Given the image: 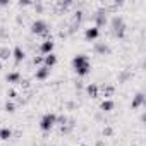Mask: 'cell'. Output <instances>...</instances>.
<instances>
[{
	"label": "cell",
	"instance_id": "d6986e66",
	"mask_svg": "<svg viewBox=\"0 0 146 146\" xmlns=\"http://www.w3.org/2000/svg\"><path fill=\"white\" fill-rule=\"evenodd\" d=\"M129 78H131V72H129V70H124L122 74L119 76V83H125V81H127Z\"/></svg>",
	"mask_w": 146,
	"mask_h": 146
},
{
	"label": "cell",
	"instance_id": "e0dca14e",
	"mask_svg": "<svg viewBox=\"0 0 146 146\" xmlns=\"http://www.w3.org/2000/svg\"><path fill=\"white\" fill-rule=\"evenodd\" d=\"M11 55H12V52L9 48H0V58H2V60H7Z\"/></svg>",
	"mask_w": 146,
	"mask_h": 146
},
{
	"label": "cell",
	"instance_id": "7a4b0ae2",
	"mask_svg": "<svg viewBox=\"0 0 146 146\" xmlns=\"http://www.w3.org/2000/svg\"><path fill=\"white\" fill-rule=\"evenodd\" d=\"M112 33H113L115 38H122V36H124V33H125V24H124L122 17L117 16V17L112 19Z\"/></svg>",
	"mask_w": 146,
	"mask_h": 146
},
{
	"label": "cell",
	"instance_id": "2e32d148",
	"mask_svg": "<svg viewBox=\"0 0 146 146\" xmlns=\"http://www.w3.org/2000/svg\"><path fill=\"white\" fill-rule=\"evenodd\" d=\"M11 136H12V131L11 129H7V127L0 129V139H9Z\"/></svg>",
	"mask_w": 146,
	"mask_h": 146
},
{
	"label": "cell",
	"instance_id": "9c48e42d",
	"mask_svg": "<svg viewBox=\"0 0 146 146\" xmlns=\"http://www.w3.org/2000/svg\"><path fill=\"white\" fill-rule=\"evenodd\" d=\"M143 103H144V95H143V93H137V95L134 96V100H132L131 107H132V108H139Z\"/></svg>",
	"mask_w": 146,
	"mask_h": 146
},
{
	"label": "cell",
	"instance_id": "cb8c5ba5",
	"mask_svg": "<svg viewBox=\"0 0 146 146\" xmlns=\"http://www.w3.org/2000/svg\"><path fill=\"white\" fill-rule=\"evenodd\" d=\"M14 96H16V91H14V90H11V91H9V98H14Z\"/></svg>",
	"mask_w": 146,
	"mask_h": 146
},
{
	"label": "cell",
	"instance_id": "5bb4252c",
	"mask_svg": "<svg viewBox=\"0 0 146 146\" xmlns=\"http://www.w3.org/2000/svg\"><path fill=\"white\" fill-rule=\"evenodd\" d=\"M103 24H107V16H105V12H98L96 14V26L100 28Z\"/></svg>",
	"mask_w": 146,
	"mask_h": 146
},
{
	"label": "cell",
	"instance_id": "8992f818",
	"mask_svg": "<svg viewBox=\"0 0 146 146\" xmlns=\"http://www.w3.org/2000/svg\"><path fill=\"white\" fill-rule=\"evenodd\" d=\"M40 50H41V53H45V55L52 53V50H53V41H52V40H45V41L41 43Z\"/></svg>",
	"mask_w": 146,
	"mask_h": 146
},
{
	"label": "cell",
	"instance_id": "ba28073f",
	"mask_svg": "<svg viewBox=\"0 0 146 146\" xmlns=\"http://www.w3.org/2000/svg\"><path fill=\"white\" fill-rule=\"evenodd\" d=\"M48 74H50V69L43 65V67H40V69L36 70V79L43 81V79H46V78H48Z\"/></svg>",
	"mask_w": 146,
	"mask_h": 146
},
{
	"label": "cell",
	"instance_id": "6da1fadb",
	"mask_svg": "<svg viewBox=\"0 0 146 146\" xmlns=\"http://www.w3.org/2000/svg\"><path fill=\"white\" fill-rule=\"evenodd\" d=\"M72 67H74V70L79 76H86L91 70V64H90V58L86 55H76L72 58Z\"/></svg>",
	"mask_w": 146,
	"mask_h": 146
},
{
	"label": "cell",
	"instance_id": "4fadbf2b",
	"mask_svg": "<svg viewBox=\"0 0 146 146\" xmlns=\"http://www.w3.org/2000/svg\"><path fill=\"white\" fill-rule=\"evenodd\" d=\"M113 107H115V105H113V102H110V100H105V102H102V105H100V110H102V112H110Z\"/></svg>",
	"mask_w": 146,
	"mask_h": 146
},
{
	"label": "cell",
	"instance_id": "8fae6325",
	"mask_svg": "<svg viewBox=\"0 0 146 146\" xmlns=\"http://www.w3.org/2000/svg\"><path fill=\"white\" fill-rule=\"evenodd\" d=\"M86 93H88L91 98H96L98 93H100V88H98L96 84H88V86H86Z\"/></svg>",
	"mask_w": 146,
	"mask_h": 146
},
{
	"label": "cell",
	"instance_id": "ac0fdd59",
	"mask_svg": "<svg viewBox=\"0 0 146 146\" xmlns=\"http://www.w3.org/2000/svg\"><path fill=\"white\" fill-rule=\"evenodd\" d=\"M19 72H11V74H7V81L9 83H17L19 81Z\"/></svg>",
	"mask_w": 146,
	"mask_h": 146
},
{
	"label": "cell",
	"instance_id": "30bf717a",
	"mask_svg": "<svg viewBox=\"0 0 146 146\" xmlns=\"http://www.w3.org/2000/svg\"><path fill=\"white\" fill-rule=\"evenodd\" d=\"M95 52L105 55V53H110V46L105 45V43H96V45H95Z\"/></svg>",
	"mask_w": 146,
	"mask_h": 146
},
{
	"label": "cell",
	"instance_id": "ffe728a7",
	"mask_svg": "<svg viewBox=\"0 0 146 146\" xmlns=\"http://www.w3.org/2000/svg\"><path fill=\"white\" fill-rule=\"evenodd\" d=\"M112 134H113V129H112V127H110V125H108V127H105V129H103V136H105V137H110V136H112Z\"/></svg>",
	"mask_w": 146,
	"mask_h": 146
},
{
	"label": "cell",
	"instance_id": "7402d4cb",
	"mask_svg": "<svg viewBox=\"0 0 146 146\" xmlns=\"http://www.w3.org/2000/svg\"><path fill=\"white\" fill-rule=\"evenodd\" d=\"M33 64H35V65H40V64H43V57H40V55H36V57L33 58Z\"/></svg>",
	"mask_w": 146,
	"mask_h": 146
},
{
	"label": "cell",
	"instance_id": "d4e9b609",
	"mask_svg": "<svg viewBox=\"0 0 146 146\" xmlns=\"http://www.w3.org/2000/svg\"><path fill=\"white\" fill-rule=\"evenodd\" d=\"M96 146H103V141H98V143H96Z\"/></svg>",
	"mask_w": 146,
	"mask_h": 146
},
{
	"label": "cell",
	"instance_id": "277c9868",
	"mask_svg": "<svg viewBox=\"0 0 146 146\" xmlns=\"http://www.w3.org/2000/svg\"><path fill=\"white\" fill-rule=\"evenodd\" d=\"M31 31L35 35H43L45 38H48V26H46L45 21H35L33 26H31ZM48 40H52V38H48Z\"/></svg>",
	"mask_w": 146,
	"mask_h": 146
},
{
	"label": "cell",
	"instance_id": "3957f363",
	"mask_svg": "<svg viewBox=\"0 0 146 146\" xmlns=\"http://www.w3.org/2000/svg\"><path fill=\"white\" fill-rule=\"evenodd\" d=\"M55 124H57V115H55V113H46V115H43L41 120H40L41 131H50Z\"/></svg>",
	"mask_w": 146,
	"mask_h": 146
},
{
	"label": "cell",
	"instance_id": "9a60e30c",
	"mask_svg": "<svg viewBox=\"0 0 146 146\" xmlns=\"http://www.w3.org/2000/svg\"><path fill=\"white\" fill-rule=\"evenodd\" d=\"M113 90H115V88H113V86H108V84H107V86H105V84L102 86V91H103V96H105V98H110V96L113 95Z\"/></svg>",
	"mask_w": 146,
	"mask_h": 146
},
{
	"label": "cell",
	"instance_id": "52a82bcc",
	"mask_svg": "<svg viewBox=\"0 0 146 146\" xmlns=\"http://www.w3.org/2000/svg\"><path fill=\"white\" fill-rule=\"evenodd\" d=\"M43 62H45V67L52 69V67L57 64V57H55L53 53H48V55H45V57H43Z\"/></svg>",
	"mask_w": 146,
	"mask_h": 146
},
{
	"label": "cell",
	"instance_id": "4316f807",
	"mask_svg": "<svg viewBox=\"0 0 146 146\" xmlns=\"http://www.w3.org/2000/svg\"><path fill=\"white\" fill-rule=\"evenodd\" d=\"M81 146H88V144H81Z\"/></svg>",
	"mask_w": 146,
	"mask_h": 146
},
{
	"label": "cell",
	"instance_id": "5b68a950",
	"mask_svg": "<svg viewBox=\"0 0 146 146\" xmlns=\"http://www.w3.org/2000/svg\"><path fill=\"white\" fill-rule=\"evenodd\" d=\"M98 35H100L98 28H88L86 33H84V38H86V41H93V40L98 38Z\"/></svg>",
	"mask_w": 146,
	"mask_h": 146
},
{
	"label": "cell",
	"instance_id": "603a6c76",
	"mask_svg": "<svg viewBox=\"0 0 146 146\" xmlns=\"http://www.w3.org/2000/svg\"><path fill=\"white\" fill-rule=\"evenodd\" d=\"M14 108H16V107H14L12 102H7V103H5V110H7V112H14Z\"/></svg>",
	"mask_w": 146,
	"mask_h": 146
},
{
	"label": "cell",
	"instance_id": "484cf974",
	"mask_svg": "<svg viewBox=\"0 0 146 146\" xmlns=\"http://www.w3.org/2000/svg\"><path fill=\"white\" fill-rule=\"evenodd\" d=\"M0 70H2V64H0Z\"/></svg>",
	"mask_w": 146,
	"mask_h": 146
},
{
	"label": "cell",
	"instance_id": "7c38bea8",
	"mask_svg": "<svg viewBox=\"0 0 146 146\" xmlns=\"http://www.w3.org/2000/svg\"><path fill=\"white\" fill-rule=\"evenodd\" d=\"M12 55H14V58H16V64H19V62L24 58V50H23L21 46H16L14 52H12Z\"/></svg>",
	"mask_w": 146,
	"mask_h": 146
},
{
	"label": "cell",
	"instance_id": "44dd1931",
	"mask_svg": "<svg viewBox=\"0 0 146 146\" xmlns=\"http://www.w3.org/2000/svg\"><path fill=\"white\" fill-rule=\"evenodd\" d=\"M57 122H58L60 125H65V124H67V117H65V115H60V117H57Z\"/></svg>",
	"mask_w": 146,
	"mask_h": 146
}]
</instances>
